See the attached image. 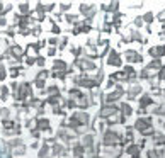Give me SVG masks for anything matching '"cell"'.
<instances>
[{"label":"cell","instance_id":"7a4b0ae2","mask_svg":"<svg viewBox=\"0 0 165 158\" xmlns=\"http://www.w3.org/2000/svg\"><path fill=\"white\" fill-rule=\"evenodd\" d=\"M39 129H48V121L46 119H43V121H39Z\"/></svg>","mask_w":165,"mask_h":158},{"label":"cell","instance_id":"277c9868","mask_svg":"<svg viewBox=\"0 0 165 158\" xmlns=\"http://www.w3.org/2000/svg\"><path fill=\"white\" fill-rule=\"evenodd\" d=\"M5 78V71H4V68H0V80Z\"/></svg>","mask_w":165,"mask_h":158},{"label":"cell","instance_id":"6da1fadb","mask_svg":"<svg viewBox=\"0 0 165 158\" xmlns=\"http://www.w3.org/2000/svg\"><path fill=\"white\" fill-rule=\"evenodd\" d=\"M29 95H31V89H29V85H27V83L20 85L19 92H17V97H19V99H26V97H29Z\"/></svg>","mask_w":165,"mask_h":158},{"label":"cell","instance_id":"3957f363","mask_svg":"<svg viewBox=\"0 0 165 158\" xmlns=\"http://www.w3.org/2000/svg\"><path fill=\"white\" fill-rule=\"evenodd\" d=\"M65 66H67V65H65L63 61H55V68H58V70H63V68H65Z\"/></svg>","mask_w":165,"mask_h":158}]
</instances>
